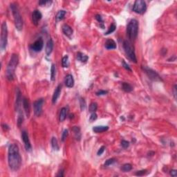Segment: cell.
<instances>
[{"instance_id":"cell-45","label":"cell","mask_w":177,"mask_h":177,"mask_svg":"<svg viewBox=\"0 0 177 177\" xmlns=\"http://www.w3.org/2000/svg\"><path fill=\"white\" fill-rule=\"evenodd\" d=\"M2 128H3L5 131H7V130L9 129V127H8L7 125H6V124H3V125H2Z\"/></svg>"},{"instance_id":"cell-3","label":"cell","mask_w":177,"mask_h":177,"mask_svg":"<svg viewBox=\"0 0 177 177\" xmlns=\"http://www.w3.org/2000/svg\"><path fill=\"white\" fill-rule=\"evenodd\" d=\"M10 9L12 10V15L14 18V22L15 28L17 30L20 31L23 28V20H22V15H21L18 6L15 3H12L10 4Z\"/></svg>"},{"instance_id":"cell-44","label":"cell","mask_w":177,"mask_h":177,"mask_svg":"<svg viewBox=\"0 0 177 177\" xmlns=\"http://www.w3.org/2000/svg\"><path fill=\"white\" fill-rule=\"evenodd\" d=\"M170 175L172 176H174V177H176L177 176V171L176 170V169H172V170H171L170 171Z\"/></svg>"},{"instance_id":"cell-4","label":"cell","mask_w":177,"mask_h":177,"mask_svg":"<svg viewBox=\"0 0 177 177\" xmlns=\"http://www.w3.org/2000/svg\"><path fill=\"white\" fill-rule=\"evenodd\" d=\"M138 33V22L133 19L127 26V35L130 40H135Z\"/></svg>"},{"instance_id":"cell-10","label":"cell","mask_w":177,"mask_h":177,"mask_svg":"<svg viewBox=\"0 0 177 177\" xmlns=\"http://www.w3.org/2000/svg\"><path fill=\"white\" fill-rule=\"evenodd\" d=\"M22 140L24 142V147L26 149V151H30L32 149V146L30 144V140H29V137H28V133L26 131H22Z\"/></svg>"},{"instance_id":"cell-27","label":"cell","mask_w":177,"mask_h":177,"mask_svg":"<svg viewBox=\"0 0 177 177\" xmlns=\"http://www.w3.org/2000/svg\"><path fill=\"white\" fill-rule=\"evenodd\" d=\"M55 75H56L55 65H52L51 68H50V80L51 81H54L55 80Z\"/></svg>"},{"instance_id":"cell-32","label":"cell","mask_w":177,"mask_h":177,"mask_svg":"<svg viewBox=\"0 0 177 177\" xmlns=\"http://www.w3.org/2000/svg\"><path fill=\"white\" fill-rule=\"evenodd\" d=\"M116 26L115 25V24H112L110 26H109V29H108V30L107 31V33H105V35H109L111 34V33H112L113 32H114L115 30H116Z\"/></svg>"},{"instance_id":"cell-29","label":"cell","mask_w":177,"mask_h":177,"mask_svg":"<svg viewBox=\"0 0 177 177\" xmlns=\"http://www.w3.org/2000/svg\"><path fill=\"white\" fill-rule=\"evenodd\" d=\"M131 169H132V166H131V164H129V163H127V164H125L123 165L121 167V170L123 171L124 172H127L131 171Z\"/></svg>"},{"instance_id":"cell-8","label":"cell","mask_w":177,"mask_h":177,"mask_svg":"<svg viewBox=\"0 0 177 177\" xmlns=\"http://www.w3.org/2000/svg\"><path fill=\"white\" fill-rule=\"evenodd\" d=\"M143 71H145V73L147 75V76L149 77V78L150 79V80H151L156 81V82H157V81L163 80L161 79V76H160L156 71L152 70L151 68H148L147 66H143Z\"/></svg>"},{"instance_id":"cell-15","label":"cell","mask_w":177,"mask_h":177,"mask_svg":"<svg viewBox=\"0 0 177 177\" xmlns=\"http://www.w3.org/2000/svg\"><path fill=\"white\" fill-rule=\"evenodd\" d=\"M65 85L68 88H72L73 86H74V79H73V77L72 75L68 74L65 78Z\"/></svg>"},{"instance_id":"cell-39","label":"cell","mask_w":177,"mask_h":177,"mask_svg":"<svg viewBox=\"0 0 177 177\" xmlns=\"http://www.w3.org/2000/svg\"><path fill=\"white\" fill-rule=\"evenodd\" d=\"M108 93V91H105V90H100L98 91H97L96 92V96H105V95H106Z\"/></svg>"},{"instance_id":"cell-1","label":"cell","mask_w":177,"mask_h":177,"mask_svg":"<svg viewBox=\"0 0 177 177\" xmlns=\"http://www.w3.org/2000/svg\"><path fill=\"white\" fill-rule=\"evenodd\" d=\"M22 157L20 149L16 144H10L8 147V165L12 171H17L22 165Z\"/></svg>"},{"instance_id":"cell-2","label":"cell","mask_w":177,"mask_h":177,"mask_svg":"<svg viewBox=\"0 0 177 177\" xmlns=\"http://www.w3.org/2000/svg\"><path fill=\"white\" fill-rule=\"evenodd\" d=\"M19 64V57L17 54H12L10 59V61L6 68V78L8 80H13L15 77V71Z\"/></svg>"},{"instance_id":"cell-46","label":"cell","mask_w":177,"mask_h":177,"mask_svg":"<svg viewBox=\"0 0 177 177\" xmlns=\"http://www.w3.org/2000/svg\"><path fill=\"white\" fill-rule=\"evenodd\" d=\"M174 98L176 99V85H175L174 86Z\"/></svg>"},{"instance_id":"cell-24","label":"cell","mask_w":177,"mask_h":177,"mask_svg":"<svg viewBox=\"0 0 177 177\" xmlns=\"http://www.w3.org/2000/svg\"><path fill=\"white\" fill-rule=\"evenodd\" d=\"M72 131L74 133L75 137L77 140H80L81 138V134H80V129L78 127H73L72 128Z\"/></svg>"},{"instance_id":"cell-20","label":"cell","mask_w":177,"mask_h":177,"mask_svg":"<svg viewBox=\"0 0 177 177\" xmlns=\"http://www.w3.org/2000/svg\"><path fill=\"white\" fill-rule=\"evenodd\" d=\"M109 129V127L108 126H96V127H93V131L95 133H102L105 132V131H107Z\"/></svg>"},{"instance_id":"cell-37","label":"cell","mask_w":177,"mask_h":177,"mask_svg":"<svg viewBox=\"0 0 177 177\" xmlns=\"http://www.w3.org/2000/svg\"><path fill=\"white\" fill-rule=\"evenodd\" d=\"M96 19L98 20V22L102 24V27H103V28H104V22H103V20L102 19V17L100 15H96Z\"/></svg>"},{"instance_id":"cell-23","label":"cell","mask_w":177,"mask_h":177,"mask_svg":"<svg viewBox=\"0 0 177 177\" xmlns=\"http://www.w3.org/2000/svg\"><path fill=\"white\" fill-rule=\"evenodd\" d=\"M122 89L125 92H131L133 90V87H131V85H129V83H122Z\"/></svg>"},{"instance_id":"cell-14","label":"cell","mask_w":177,"mask_h":177,"mask_svg":"<svg viewBox=\"0 0 177 177\" xmlns=\"http://www.w3.org/2000/svg\"><path fill=\"white\" fill-rule=\"evenodd\" d=\"M22 105H23V108L25 111L26 116L28 118L30 116V104L28 99L24 98L22 100Z\"/></svg>"},{"instance_id":"cell-34","label":"cell","mask_w":177,"mask_h":177,"mask_svg":"<svg viewBox=\"0 0 177 177\" xmlns=\"http://www.w3.org/2000/svg\"><path fill=\"white\" fill-rule=\"evenodd\" d=\"M80 105L81 110H85V108H86V102H85V99L80 98Z\"/></svg>"},{"instance_id":"cell-12","label":"cell","mask_w":177,"mask_h":177,"mask_svg":"<svg viewBox=\"0 0 177 177\" xmlns=\"http://www.w3.org/2000/svg\"><path fill=\"white\" fill-rule=\"evenodd\" d=\"M42 17V15L38 10H34L32 13V22L35 26H37Z\"/></svg>"},{"instance_id":"cell-9","label":"cell","mask_w":177,"mask_h":177,"mask_svg":"<svg viewBox=\"0 0 177 177\" xmlns=\"http://www.w3.org/2000/svg\"><path fill=\"white\" fill-rule=\"evenodd\" d=\"M44 104V100L42 98L38 99L36 101H35L33 103V109L34 113L37 116H40L42 112V107Z\"/></svg>"},{"instance_id":"cell-30","label":"cell","mask_w":177,"mask_h":177,"mask_svg":"<svg viewBox=\"0 0 177 177\" xmlns=\"http://www.w3.org/2000/svg\"><path fill=\"white\" fill-rule=\"evenodd\" d=\"M23 121H24V116H23V113H22V111H20V113H19L18 118H17V125H18V127H20L21 125H22Z\"/></svg>"},{"instance_id":"cell-42","label":"cell","mask_w":177,"mask_h":177,"mask_svg":"<svg viewBox=\"0 0 177 177\" xmlns=\"http://www.w3.org/2000/svg\"><path fill=\"white\" fill-rule=\"evenodd\" d=\"M105 146H102V147L99 149V150L98 151V152H97V154L98 155V156H100V155H102L103 154V152L105 151Z\"/></svg>"},{"instance_id":"cell-18","label":"cell","mask_w":177,"mask_h":177,"mask_svg":"<svg viewBox=\"0 0 177 177\" xmlns=\"http://www.w3.org/2000/svg\"><path fill=\"white\" fill-rule=\"evenodd\" d=\"M105 48L107 49H109V50H111V49H116L117 48L116 44L115 42L114 41L111 40V39H109L106 41L105 44Z\"/></svg>"},{"instance_id":"cell-7","label":"cell","mask_w":177,"mask_h":177,"mask_svg":"<svg viewBox=\"0 0 177 177\" xmlns=\"http://www.w3.org/2000/svg\"><path fill=\"white\" fill-rule=\"evenodd\" d=\"M133 11L137 14L143 15L147 10V5L145 1L143 0H136L135 1L132 8Z\"/></svg>"},{"instance_id":"cell-26","label":"cell","mask_w":177,"mask_h":177,"mask_svg":"<svg viewBox=\"0 0 177 177\" xmlns=\"http://www.w3.org/2000/svg\"><path fill=\"white\" fill-rule=\"evenodd\" d=\"M51 146H52L53 149L55 150L58 151L60 149V147H59L58 143V140L55 137H53L51 138Z\"/></svg>"},{"instance_id":"cell-43","label":"cell","mask_w":177,"mask_h":177,"mask_svg":"<svg viewBox=\"0 0 177 177\" xmlns=\"http://www.w3.org/2000/svg\"><path fill=\"white\" fill-rule=\"evenodd\" d=\"M123 67L125 68V69H127V71H131V68L129 67V66L128 65H127V63L125 62V60H123Z\"/></svg>"},{"instance_id":"cell-41","label":"cell","mask_w":177,"mask_h":177,"mask_svg":"<svg viewBox=\"0 0 177 177\" xmlns=\"http://www.w3.org/2000/svg\"><path fill=\"white\" fill-rule=\"evenodd\" d=\"M97 114L96 113H91V115L90 118H89V121H90V122H93V121H96L97 119Z\"/></svg>"},{"instance_id":"cell-38","label":"cell","mask_w":177,"mask_h":177,"mask_svg":"<svg viewBox=\"0 0 177 177\" xmlns=\"http://www.w3.org/2000/svg\"><path fill=\"white\" fill-rule=\"evenodd\" d=\"M121 146H122L123 148L126 149V148H127V147H129V143L128 142V141H124V140H123V141H121Z\"/></svg>"},{"instance_id":"cell-25","label":"cell","mask_w":177,"mask_h":177,"mask_svg":"<svg viewBox=\"0 0 177 177\" xmlns=\"http://www.w3.org/2000/svg\"><path fill=\"white\" fill-rule=\"evenodd\" d=\"M66 13V12L65 11V10H59L58 12V13H57L56 17H55V18H56V20L57 21L62 20L63 19L65 18Z\"/></svg>"},{"instance_id":"cell-13","label":"cell","mask_w":177,"mask_h":177,"mask_svg":"<svg viewBox=\"0 0 177 177\" xmlns=\"http://www.w3.org/2000/svg\"><path fill=\"white\" fill-rule=\"evenodd\" d=\"M61 91H62V85H59L58 87H56L55 90L54 91V93L53 95L52 98V103L53 104H55L57 103V101L58 100L59 97L60 96Z\"/></svg>"},{"instance_id":"cell-6","label":"cell","mask_w":177,"mask_h":177,"mask_svg":"<svg viewBox=\"0 0 177 177\" xmlns=\"http://www.w3.org/2000/svg\"><path fill=\"white\" fill-rule=\"evenodd\" d=\"M7 44H8V28L6 22H4L2 24L0 37V47L2 50H4L6 48Z\"/></svg>"},{"instance_id":"cell-35","label":"cell","mask_w":177,"mask_h":177,"mask_svg":"<svg viewBox=\"0 0 177 177\" xmlns=\"http://www.w3.org/2000/svg\"><path fill=\"white\" fill-rule=\"evenodd\" d=\"M68 130H67V129H65L62 133V142L65 141V140H66V138L68 137Z\"/></svg>"},{"instance_id":"cell-40","label":"cell","mask_w":177,"mask_h":177,"mask_svg":"<svg viewBox=\"0 0 177 177\" xmlns=\"http://www.w3.org/2000/svg\"><path fill=\"white\" fill-rule=\"evenodd\" d=\"M52 3V2L51 1H40L39 2V4L40 5H41V6H47L48 4H51Z\"/></svg>"},{"instance_id":"cell-36","label":"cell","mask_w":177,"mask_h":177,"mask_svg":"<svg viewBox=\"0 0 177 177\" xmlns=\"http://www.w3.org/2000/svg\"><path fill=\"white\" fill-rule=\"evenodd\" d=\"M147 169H143V170H140V171H138L137 172H136V175L138 176H141L145 175V174L147 173Z\"/></svg>"},{"instance_id":"cell-5","label":"cell","mask_w":177,"mask_h":177,"mask_svg":"<svg viewBox=\"0 0 177 177\" xmlns=\"http://www.w3.org/2000/svg\"><path fill=\"white\" fill-rule=\"evenodd\" d=\"M123 48H124L125 53L127 55V56L129 58V60L132 61V62H134L136 63V54H135L134 48L132 44L128 40L124 41V42H123Z\"/></svg>"},{"instance_id":"cell-16","label":"cell","mask_w":177,"mask_h":177,"mask_svg":"<svg viewBox=\"0 0 177 177\" xmlns=\"http://www.w3.org/2000/svg\"><path fill=\"white\" fill-rule=\"evenodd\" d=\"M53 49V42L52 39H49L46 43V48H45V52L47 56H49L50 53H52Z\"/></svg>"},{"instance_id":"cell-22","label":"cell","mask_w":177,"mask_h":177,"mask_svg":"<svg viewBox=\"0 0 177 177\" xmlns=\"http://www.w3.org/2000/svg\"><path fill=\"white\" fill-rule=\"evenodd\" d=\"M66 111H67V109L65 107H63L61 109L60 116H59V120L60 122H63V121H65L66 118Z\"/></svg>"},{"instance_id":"cell-11","label":"cell","mask_w":177,"mask_h":177,"mask_svg":"<svg viewBox=\"0 0 177 177\" xmlns=\"http://www.w3.org/2000/svg\"><path fill=\"white\" fill-rule=\"evenodd\" d=\"M44 46V42L42 38H39L30 46V48L35 52H40Z\"/></svg>"},{"instance_id":"cell-19","label":"cell","mask_w":177,"mask_h":177,"mask_svg":"<svg viewBox=\"0 0 177 177\" xmlns=\"http://www.w3.org/2000/svg\"><path fill=\"white\" fill-rule=\"evenodd\" d=\"M62 31L65 35L68 37H70L73 34V29L71 26H69L67 24H64L62 26Z\"/></svg>"},{"instance_id":"cell-21","label":"cell","mask_w":177,"mask_h":177,"mask_svg":"<svg viewBox=\"0 0 177 177\" xmlns=\"http://www.w3.org/2000/svg\"><path fill=\"white\" fill-rule=\"evenodd\" d=\"M77 59L79 61H80L81 62H87V61L88 60V57L87 55L84 54L83 53L78 52L77 53Z\"/></svg>"},{"instance_id":"cell-33","label":"cell","mask_w":177,"mask_h":177,"mask_svg":"<svg viewBox=\"0 0 177 177\" xmlns=\"http://www.w3.org/2000/svg\"><path fill=\"white\" fill-rule=\"evenodd\" d=\"M116 161V159H114V158H111V159H107V161H105V167L109 166V165L113 164V163H114Z\"/></svg>"},{"instance_id":"cell-31","label":"cell","mask_w":177,"mask_h":177,"mask_svg":"<svg viewBox=\"0 0 177 177\" xmlns=\"http://www.w3.org/2000/svg\"><path fill=\"white\" fill-rule=\"evenodd\" d=\"M97 109H98V105L96 103H92L89 106V111L91 113L96 112Z\"/></svg>"},{"instance_id":"cell-17","label":"cell","mask_w":177,"mask_h":177,"mask_svg":"<svg viewBox=\"0 0 177 177\" xmlns=\"http://www.w3.org/2000/svg\"><path fill=\"white\" fill-rule=\"evenodd\" d=\"M22 96H21V92L19 90L18 88L17 89V96H16V103H15V109L17 111H20V109L21 104H22Z\"/></svg>"},{"instance_id":"cell-47","label":"cell","mask_w":177,"mask_h":177,"mask_svg":"<svg viewBox=\"0 0 177 177\" xmlns=\"http://www.w3.org/2000/svg\"><path fill=\"white\" fill-rule=\"evenodd\" d=\"M57 176H61V177L64 176V171H63V170H61V171L59 172V174H57Z\"/></svg>"},{"instance_id":"cell-28","label":"cell","mask_w":177,"mask_h":177,"mask_svg":"<svg viewBox=\"0 0 177 177\" xmlns=\"http://www.w3.org/2000/svg\"><path fill=\"white\" fill-rule=\"evenodd\" d=\"M62 65L64 68H67L69 66V62H68V55H65L62 58Z\"/></svg>"}]
</instances>
